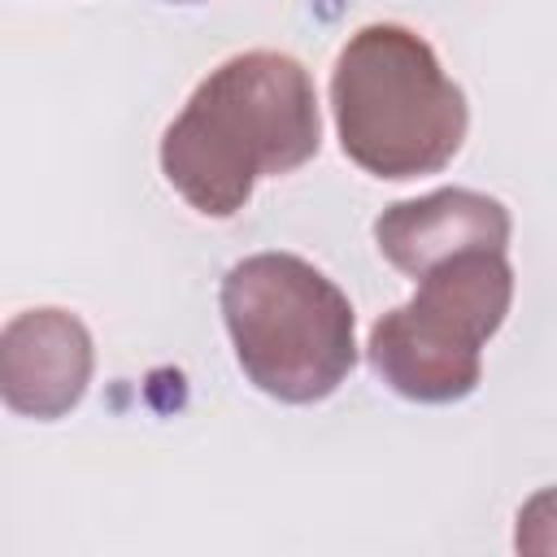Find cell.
I'll return each mask as SVG.
<instances>
[{
    "label": "cell",
    "mask_w": 557,
    "mask_h": 557,
    "mask_svg": "<svg viewBox=\"0 0 557 557\" xmlns=\"http://www.w3.org/2000/svg\"><path fill=\"white\" fill-rule=\"evenodd\" d=\"M322 144L309 70L270 48L226 57L161 135L165 183L205 218H235L257 178L300 170Z\"/></svg>",
    "instance_id": "obj_1"
},
{
    "label": "cell",
    "mask_w": 557,
    "mask_h": 557,
    "mask_svg": "<svg viewBox=\"0 0 557 557\" xmlns=\"http://www.w3.org/2000/svg\"><path fill=\"white\" fill-rule=\"evenodd\" d=\"M331 113L344 157L396 183L440 174L470 126L466 96L435 48L396 22H370L348 35L331 70Z\"/></svg>",
    "instance_id": "obj_2"
},
{
    "label": "cell",
    "mask_w": 557,
    "mask_h": 557,
    "mask_svg": "<svg viewBox=\"0 0 557 557\" xmlns=\"http://www.w3.org/2000/svg\"><path fill=\"white\" fill-rule=\"evenodd\" d=\"M222 322L244 379L283 400H326L357 366V313L335 278L296 252H252L222 278Z\"/></svg>",
    "instance_id": "obj_3"
},
{
    "label": "cell",
    "mask_w": 557,
    "mask_h": 557,
    "mask_svg": "<svg viewBox=\"0 0 557 557\" xmlns=\"http://www.w3.org/2000/svg\"><path fill=\"white\" fill-rule=\"evenodd\" d=\"M513 300V265L496 248L457 252L418 274V292L370 326L366 357L405 400L453 405L483 379V344Z\"/></svg>",
    "instance_id": "obj_4"
},
{
    "label": "cell",
    "mask_w": 557,
    "mask_h": 557,
    "mask_svg": "<svg viewBox=\"0 0 557 557\" xmlns=\"http://www.w3.org/2000/svg\"><path fill=\"white\" fill-rule=\"evenodd\" d=\"M91 370V331L70 309L39 305L0 326V400L22 418H65L87 396Z\"/></svg>",
    "instance_id": "obj_5"
},
{
    "label": "cell",
    "mask_w": 557,
    "mask_h": 557,
    "mask_svg": "<svg viewBox=\"0 0 557 557\" xmlns=\"http://www.w3.org/2000/svg\"><path fill=\"white\" fill-rule=\"evenodd\" d=\"M379 252L409 278L422 270L470 252V248H496L509 244V209L496 196L470 191V187H440L418 200H396L374 222Z\"/></svg>",
    "instance_id": "obj_6"
},
{
    "label": "cell",
    "mask_w": 557,
    "mask_h": 557,
    "mask_svg": "<svg viewBox=\"0 0 557 557\" xmlns=\"http://www.w3.org/2000/svg\"><path fill=\"white\" fill-rule=\"evenodd\" d=\"M178 4H196V0H178Z\"/></svg>",
    "instance_id": "obj_7"
}]
</instances>
